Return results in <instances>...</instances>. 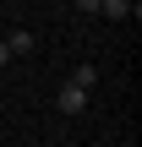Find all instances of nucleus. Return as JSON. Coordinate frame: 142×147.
I'll list each match as a JSON object with an SVG mask.
<instances>
[{
  "instance_id": "obj_1",
  "label": "nucleus",
  "mask_w": 142,
  "mask_h": 147,
  "mask_svg": "<svg viewBox=\"0 0 142 147\" xmlns=\"http://www.w3.org/2000/svg\"><path fill=\"white\" fill-rule=\"evenodd\" d=\"M93 82H99V71H93V65H77V71H71V82L55 93V109H60V115H82V109H88Z\"/></svg>"
},
{
  "instance_id": "obj_2",
  "label": "nucleus",
  "mask_w": 142,
  "mask_h": 147,
  "mask_svg": "<svg viewBox=\"0 0 142 147\" xmlns=\"http://www.w3.org/2000/svg\"><path fill=\"white\" fill-rule=\"evenodd\" d=\"M5 49H11V55H33V49H38V38H33L27 27H16V33H5Z\"/></svg>"
},
{
  "instance_id": "obj_3",
  "label": "nucleus",
  "mask_w": 142,
  "mask_h": 147,
  "mask_svg": "<svg viewBox=\"0 0 142 147\" xmlns=\"http://www.w3.org/2000/svg\"><path fill=\"white\" fill-rule=\"evenodd\" d=\"M99 16H115V22H126V16H131V0H99Z\"/></svg>"
},
{
  "instance_id": "obj_4",
  "label": "nucleus",
  "mask_w": 142,
  "mask_h": 147,
  "mask_svg": "<svg viewBox=\"0 0 142 147\" xmlns=\"http://www.w3.org/2000/svg\"><path fill=\"white\" fill-rule=\"evenodd\" d=\"M71 5H77L82 16H99V0H71Z\"/></svg>"
},
{
  "instance_id": "obj_5",
  "label": "nucleus",
  "mask_w": 142,
  "mask_h": 147,
  "mask_svg": "<svg viewBox=\"0 0 142 147\" xmlns=\"http://www.w3.org/2000/svg\"><path fill=\"white\" fill-rule=\"evenodd\" d=\"M5 60H11V49H5V38H0V65H5Z\"/></svg>"
}]
</instances>
